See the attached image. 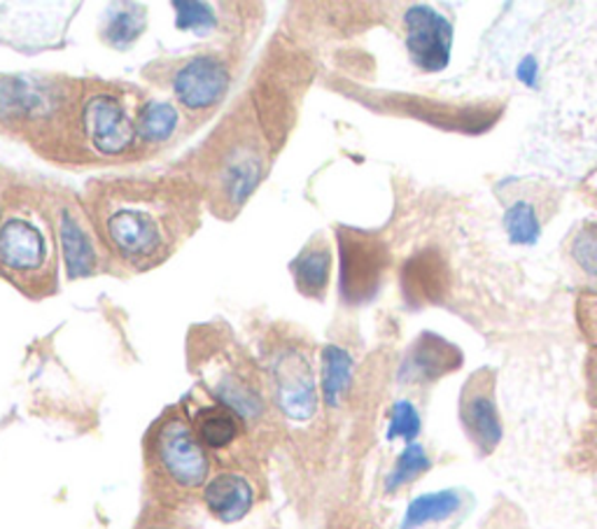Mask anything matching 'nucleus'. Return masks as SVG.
Returning a JSON list of instances; mask_svg holds the SVG:
<instances>
[{
	"label": "nucleus",
	"mask_w": 597,
	"mask_h": 529,
	"mask_svg": "<svg viewBox=\"0 0 597 529\" xmlns=\"http://www.w3.org/2000/svg\"><path fill=\"white\" fill-rule=\"evenodd\" d=\"M110 246L129 261L155 259L163 250V229L152 212L142 208H119L106 218Z\"/></svg>",
	"instance_id": "39448f33"
},
{
	"label": "nucleus",
	"mask_w": 597,
	"mask_h": 529,
	"mask_svg": "<svg viewBox=\"0 0 597 529\" xmlns=\"http://www.w3.org/2000/svg\"><path fill=\"white\" fill-rule=\"evenodd\" d=\"M192 429L197 439L201 441L203 448L210 450H225L229 448L238 437H241L243 420L238 418L231 408L215 403V406H203L195 413Z\"/></svg>",
	"instance_id": "ddd939ff"
},
{
	"label": "nucleus",
	"mask_w": 597,
	"mask_h": 529,
	"mask_svg": "<svg viewBox=\"0 0 597 529\" xmlns=\"http://www.w3.org/2000/svg\"><path fill=\"white\" fill-rule=\"evenodd\" d=\"M42 231L23 218H10L0 227V267L12 273H38L47 263Z\"/></svg>",
	"instance_id": "6e6552de"
},
{
	"label": "nucleus",
	"mask_w": 597,
	"mask_h": 529,
	"mask_svg": "<svg viewBox=\"0 0 597 529\" xmlns=\"http://www.w3.org/2000/svg\"><path fill=\"white\" fill-rule=\"evenodd\" d=\"M159 529H163V527H159Z\"/></svg>",
	"instance_id": "c85d7f7f"
},
{
	"label": "nucleus",
	"mask_w": 597,
	"mask_h": 529,
	"mask_svg": "<svg viewBox=\"0 0 597 529\" xmlns=\"http://www.w3.org/2000/svg\"><path fill=\"white\" fill-rule=\"evenodd\" d=\"M462 365L460 350L444 341L441 336L422 333L420 341L414 346L409 359L404 362L401 378L409 380H437L439 376L458 369Z\"/></svg>",
	"instance_id": "9b49d317"
},
{
	"label": "nucleus",
	"mask_w": 597,
	"mask_h": 529,
	"mask_svg": "<svg viewBox=\"0 0 597 529\" xmlns=\"http://www.w3.org/2000/svg\"><path fill=\"white\" fill-rule=\"evenodd\" d=\"M142 23H146V14H142L140 8L122 6L108 14L106 38L117 50H125L142 33Z\"/></svg>",
	"instance_id": "412c9836"
},
{
	"label": "nucleus",
	"mask_w": 597,
	"mask_h": 529,
	"mask_svg": "<svg viewBox=\"0 0 597 529\" xmlns=\"http://www.w3.org/2000/svg\"><path fill=\"white\" fill-rule=\"evenodd\" d=\"M386 248L362 233L341 236V292L348 303L369 301L386 269Z\"/></svg>",
	"instance_id": "7ed1b4c3"
},
{
	"label": "nucleus",
	"mask_w": 597,
	"mask_h": 529,
	"mask_svg": "<svg viewBox=\"0 0 597 529\" xmlns=\"http://www.w3.org/2000/svg\"><path fill=\"white\" fill-rule=\"evenodd\" d=\"M350 380L352 357L339 346H327L322 350V395L327 406H339Z\"/></svg>",
	"instance_id": "f3484780"
},
{
	"label": "nucleus",
	"mask_w": 597,
	"mask_h": 529,
	"mask_svg": "<svg viewBox=\"0 0 597 529\" xmlns=\"http://www.w3.org/2000/svg\"><path fill=\"white\" fill-rule=\"evenodd\" d=\"M505 229L516 246H533L541 233V224L537 212L530 203L518 201L505 214Z\"/></svg>",
	"instance_id": "4be33fe9"
},
{
	"label": "nucleus",
	"mask_w": 597,
	"mask_h": 529,
	"mask_svg": "<svg viewBox=\"0 0 597 529\" xmlns=\"http://www.w3.org/2000/svg\"><path fill=\"white\" fill-rule=\"evenodd\" d=\"M178 122H180V114L171 103L152 101L148 106H142L138 114L136 131L146 142H166L176 133Z\"/></svg>",
	"instance_id": "6ab92c4d"
},
{
	"label": "nucleus",
	"mask_w": 597,
	"mask_h": 529,
	"mask_svg": "<svg viewBox=\"0 0 597 529\" xmlns=\"http://www.w3.org/2000/svg\"><path fill=\"white\" fill-rule=\"evenodd\" d=\"M59 238H61V250H63V259H66L68 278L76 280L82 276H91L93 269H97V252H93L87 233L82 231V227L78 224V220L70 212L61 214Z\"/></svg>",
	"instance_id": "2eb2a0df"
},
{
	"label": "nucleus",
	"mask_w": 597,
	"mask_h": 529,
	"mask_svg": "<svg viewBox=\"0 0 597 529\" xmlns=\"http://www.w3.org/2000/svg\"><path fill=\"white\" fill-rule=\"evenodd\" d=\"M52 99L42 84L29 80L0 82V117L31 119L50 110Z\"/></svg>",
	"instance_id": "4468645a"
},
{
	"label": "nucleus",
	"mask_w": 597,
	"mask_h": 529,
	"mask_svg": "<svg viewBox=\"0 0 597 529\" xmlns=\"http://www.w3.org/2000/svg\"><path fill=\"white\" fill-rule=\"evenodd\" d=\"M82 129L89 146L103 157L127 154L138 138L122 101L112 93H97L84 103Z\"/></svg>",
	"instance_id": "f03ea898"
},
{
	"label": "nucleus",
	"mask_w": 597,
	"mask_h": 529,
	"mask_svg": "<svg viewBox=\"0 0 597 529\" xmlns=\"http://www.w3.org/2000/svg\"><path fill=\"white\" fill-rule=\"evenodd\" d=\"M259 161L257 159H241L229 166V171L225 176V187L229 201L243 203L259 182Z\"/></svg>",
	"instance_id": "b1692460"
},
{
	"label": "nucleus",
	"mask_w": 597,
	"mask_h": 529,
	"mask_svg": "<svg viewBox=\"0 0 597 529\" xmlns=\"http://www.w3.org/2000/svg\"><path fill=\"white\" fill-rule=\"evenodd\" d=\"M516 78L530 89H537L539 84V63L535 57H525L518 68H516Z\"/></svg>",
	"instance_id": "cd10ccee"
},
{
	"label": "nucleus",
	"mask_w": 597,
	"mask_h": 529,
	"mask_svg": "<svg viewBox=\"0 0 597 529\" xmlns=\"http://www.w3.org/2000/svg\"><path fill=\"white\" fill-rule=\"evenodd\" d=\"M460 503H462V499L456 490H441V492H432V495H422L409 503V509H406V516L401 522V529H418L427 522L446 520L460 509Z\"/></svg>",
	"instance_id": "dca6fc26"
},
{
	"label": "nucleus",
	"mask_w": 597,
	"mask_h": 529,
	"mask_svg": "<svg viewBox=\"0 0 597 529\" xmlns=\"http://www.w3.org/2000/svg\"><path fill=\"white\" fill-rule=\"evenodd\" d=\"M176 10V27L178 31H192V33H208L215 29V19L210 6L206 3H189V0H178L173 3Z\"/></svg>",
	"instance_id": "393cba45"
},
{
	"label": "nucleus",
	"mask_w": 597,
	"mask_h": 529,
	"mask_svg": "<svg viewBox=\"0 0 597 529\" xmlns=\"http://www.w3.org/2000/svg\"><path fill=\"white\" fill-rule=\"evenodd\" d=\"M273 385L276 401L280 411L292 420H310L318 408V392L314 371H310L308 359L297 352H282L273 365Z\"/></svg>",
	"instance_id": "423d86ee"
},
{
	"label": "nucleus",
	"mask_w": 597,
	"mask_h": 529,
	"mask_svg": "<svg viewBox=\"0 0 597 529\" xmlns=\"http://www.w3.org/2000/svg\"><path fill=\"white\" fill-rule=\"evenodd\" d=\"M215 397L220 399L222 406L231 408V411L241 420L259 418L261 411H265V403H261L259 395L250 388L248 382L238 380L233 376H227L215 385Z\"/></svg>",
	"instance_id": "aec40b11"
},
{
	"label": "nucleus",
	"mask_w": 597,
	"mask_h": 529,
	"mask_svg": "<svg viewBox=\"0 0 597 529\" xmlns=\"http://www.w3.org/2000/svg\"><path fill=\"white\" fill-rule=\"evenodd\" d=\"M575 257L581 267L597 276V227H586L575 240Z\"/></svg>",
	"instance_id": "bb28decb"
},
{
	"label": "nucleus",
	"mask_w": 597,
	"mask_h": 529,
	"mask_svg": "<svg viewBox=\"0 0 597 529\" xmlns=\"http://www.w3.org/2000/svg\"><path fill=\"white\" fill-rule=\"evenodd\" d=\"M203 501L218 520L238 522L252 511L255 490L246 476L225 471L208 478V483L203 486Z\"/></svg>",
	"instance_id": "1a4fd4ad"
},
{
	"label": "nucleus",
	"mask_w": 597,
	"mask_h": 529,
	"mask_svg": "<svg viewBox=\"0 0 597 529\" xmlns=\"http://www.w3.org/2000/svg\"><path fill=\"white\" fill-rule=\"evenodd\" d=\"M406 47L411 61L425 73H439L450 61L452 27L446 17L427 6H414L404 14Z\"/></svg>",
	"instance_id": "20e7f679"
},
{
	"label": "nucleus",
	"mask_w": 597,
	"mask_h": 529,
	"mask_svg": "<svg viewBox=\"0 0 597 529\" xmlns=\"http://www.w3.org/2000/svg\"><path fill=\"white\" fill-rule=\"evenodd\" d=\"M462 425L481 452H492L501 441V422L490 385H469L462 399Z\"/></svg>",
	"instance_id": "9d476101"
},
{
	"label": "nucleus",
	"mask_w": 597,
	"mask_h": 529,
	"mask_svg": "<svg viewBox=\"0 0 597 529\" xmlns=\"http://www.w3.org/2000/svg\"><path fill=\"white\" fill-rule=\"evenodd\" d=\"M329 263H331L329 250L327 248H318V246L316 248H308L292 263L297 285H299V290L304 295H310V297L322 295V290L327 287V280H329Z\"/></svg>",
	"instance_id": "a211bd4d"
},
{
	"label": "nucleus",
	"mask_w": 597,
	"mask_h": 529,
	"mask_svg": "<svg viewBox=\"0 0 597 529\" xmlns=\"http://www.w3.org/2000/svg\"><path fill=\"white\" fill-rule=\"evenodd\" d=\"M404 290L414 303H437L448 292V269L439 254L425 252L409 261L404 271Z\"/></svg>",
	"instance_id": "f8f14e48"
},
{
	"label": "nucleus",
	"mask_w": 597,
	"mask_h": 529,
	"mask_svg": "<svg viewBox=\"0 0 597 529\" xmlns=\"http://www.w3.org/2000/svg\"><path fill=\"white\" fill-rule=\"evenodd\" d=\"M427 469H429V457H427L425 448L418 443H409L406 446V450L397 457L395 469L390 471V476L386 480V490L388 492L399 490L401 486L411 483V480H416Z\"/></svg>",
	"instance_id": "5701e85b"
},
{
	"label": "nucleus",
	"mask_w": 597,
	"mask_h": 529,
	"mask_svg": "<svg viewBox=\"0 0 597 529\" xmlns=\"http://www.w3.org/2000/svg\"><path fill=\"white\" fill-rule=\"evenodd\" d=\"M0 227H3V224H0Z\"/></svg>",
	"instance_id": "c756f323"
},
{
	"label": "nucleus",
	"mask_w": 597,
	"mask_h": 529,
	"mask_svg": "<svg viewBox=\"0 0 597 529\" xmlns=\"http://www.w3.org/2000/svg\"><path fill=\"white\" fill-rule=\"evenodd\" d=\"M229 89V70L215 57L187 61L173 78V91L187 110H208L218 106Z\"/></svg>",
	"instance_id": "0eeeda50"
},
{
	"label": "nucleus",
	"mask_w": 597,
	"mask_h": 529,
	"mask_svg": "<svg viewBox=\"0 0 597 529\" xmlns=\"http://www.w3.org/2000/svg\"><path fill=\"white\" fill-rule=\"evenodd\" d=\"M420 435V416L416 411V406L411 401H397L392 406L390 413V427H388V439H404L414 443V439Z\"/></svg>",
	"instance_id": "a878e982"
},
{
	"label": "nucleus",
	"mask_w": 597,
	"mask_h": 529,
	"mask_svg": "<svg viewBox=\"0 0 597 529\" xmlns=\"http://www.w3.org/2000/svg\"><path fill=\"white\" fill-rule=\"evenodd\" d=\"M152 455L159 471L176 488L197 490L208 483L210 460L197 439L192 425L180 416H169L157 425L152 437Z\"/></svg>",
	"instance_id": "f257e3e1"
}]
</instances>
